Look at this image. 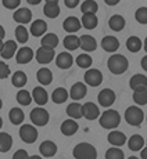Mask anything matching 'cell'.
Returning <instances> with one entry per match:
<instances>
[{"instance_id": "obj_56", "label": "cell", "mask_w": 147, "mask_h": 159, "mask_svg": "<svg viewBox=\"0 0 147 159\" xmlns=\"http://www.w3.org/2000/svg\"><path fill=\"white\" fill-rule=\"evenodd\" d=\"M47 2H54V3H59V0H46V3Z\"/></svg>"}, {"instance_id": "obj_57", "label": "cell", "mask_w": 147, "mask_h": 159, "mask_svg": "<svg viewBox=\"0 0 147 159\" xmlns=\"http://www.w3.org/2000/svg\"><path fill=\"white\" fill-rule=\"evenodd\" d=\"M2 126H3V119L0 118V129H2Z\"/></svg>"}, {"instance_id": "obj_24", "label": "cell", "mask_w": 147, "mask_h": 159, "mask_svg": "<svg viewBox=\"0 0 147 159\" xmlns=\"http://www.w3.org/2000/svg\"><path fill=\"white\" fill-rule=\"evenodd\" d=\"M56 64L60 69H69L74 64V58L69 53H60L56 58Z\"/></svg>"}, {"instance_id": "obj_55", "label": "cell", "mask_w": 147, "mask_h": 159, "mask_svg": "<svg viewBox=\"0 0 147 159\" xmlns=\"http://www.w3.org/2000/svg\"><path fill=\"white\" fill-rule=\"evenodd\" d=\"M2 47H3V39H0V50H2Z\"/></svg>"}, {"instance_id": "obj_6", "label": "cell", "mask_w": 147, "mask_h": 159, "mask_svg": "<svg viewBox=\"0 0 147 159\" xmlns=\"http://www.w3.org/2000/svg\"><path fill=\"white\" fill-rule=\"evenodd\" d=\"M20 137L26 144H33L38 140V130L31 125H22L20 127Z\"/></svg>"}, {"instance_id": "obj_47", "label": "cell", "mask_w": 147, "mask_h": 159, "mask_svg": "<svg viewBox=\"0 0 147 159\" xmlns=\"http://www.w3.org/2000/svg\"><path fill=\"white\" fill-rule=\"evenodd\" d=\"M14 159H29V155L26 154L25 149H18L17 152L13 155Z\"/></svg>"}, {"instance_id": "obj_21", "label": "cell", "mask_w": 147, "mask_h": 159, "mask_svg": "<svg viewBox=\"0 0 147 159\" xmlns=\"http://www.w3.org/2000/svg\"><path fill=\"white\" fill-rule=\"evenodd\" d=\"M17 53V43L13 40H8L6 43H3V47L0 50V56H2L4 60H10L13 58Z\"/></svg>"}, {"instance_id": "obj_48", "label": "cell", "mask_w": 147, "mask_h": 159, "mask_svg": "<svg viewBox=\"0 0 147 159\" xmlns=\"http://www.w3.org/2000/svg\"><path fill=\"white\" fill-rule=\"evenodd\" d=\"M79 2H81V0H64V3H65V6L68 8H75L76 6L79 4Z\"/></svg>"}, {"instance_id": "obj_10", "label": "cell", "mask_w": 147, "mask_h": 159, "mask_svg": "<svg viewBox=\"0 0 147 159\" xmlns=\"http://www.w3.org/2000/svg\"><path fill=\"white\" fill-rule=\"evenodd\" d=\"M99 115L100 109L94 102L89 101L82 105V118H86L88 120H94V119L99 118Z\"/></svg>"}, {"instance_id": "obj_17", "label": "cell", "mask_w": 147, "mask_h": 159, "mask_svg": "<svg viewBox=\"0 0 147 159\" xmlns=\"http://www.w3.org/2000/svg\"><path fill=\"white\" fill-rule=\"evenodd\" d=\"M102 47L107 53H115L119 48V42L115 36H104L102 40Z\"/></svg>"}, {"instance_id": "obj_32", "label": "cell", "mask_w": 147, "mask_h": 159, "mask_svg": "<svg viewBox=\"0 0 147 159\" xmlns=\"http://www.w3.org/2000/svg\"><path fill=\"white\" fill-rule=\"evenodd\" d=\"M8 118H10V122L15 126L21 125L25 119V115H24V111L21 108H11L10 114H8Z\"/></svg>"}, {"instance_id": "obj_51", "label": "cell", "mask_w": 147, "mask_h": 159, "mask_svg": "<svg viewBox=\"0 0 147 159\" xmlns=\"http://www.w3.org/2000/svg\"><path fill=\"white\" fill-rule=\"evenodd\" d=\"M26 2H28L31 6H36V4H39L42 0H26Z\"/></svg>"}, {"instance_id": "obj_34", "label": "cell", "mask_w": 147, "mask_h": 159, "mask_svg": "<svg viewBox=\"0 0 147 159\" xmlns=\"http://www.w3.org/2000/svg\"><path fill=\"white\" fill-rule=\"evenodd\" d=\"M142 46H143V42L140 38H137V36H130V38H128L126 48L130 53H137V51H140L142 50Z\"/></svg>"}, {"instance_id": "obj_42", "label": "cell", "mask_w": 147, "mask_h": 159, "mask_svg": "<svg viewBox=\"0 0 147 159\" xmlns=\"http://www.w3.org/2000/svg\"><path fill=\"white\" fill-rule=\"evenodd\" d=\"M133 101L137 105H146L147 104V90H136L133 91Z\"/></svg>"}, {"instance_id": "obj_9", "label": "cell", "mask_w": 147, "mask_h": 159, "mask_svg": "<svg viewBox=\"0 0 147 159\" xmlns=\"http://www.w3.org/2000/svg\"><path fill=\"white\" fill-rule=\"evenodd\" d=\"M54 48H49V47H43V46H40V47L38 48V51L35 53V57H36V61H38L39 64H46L51 62L54 58Z\"/></svg>"}, {"instance_id": "obj_39", "label": "cell", "mask_w": 147, "mask_h": 159, "mask_svg": "<svg viewBox=\"0 0 147 159\" xmlns=\"http://www.w3.org/2000/svg\"><path fill=\"white\" fill-rule=\"evenodd\" d=\"M97 10H99V4H97L94 0H85L81 6V11L82 14H86V13H93L96 14Z\"/></svg>"}, {"instance_id": "obj_49", "label": "cell", "mask_w": 147, "mask_h": 159, "mask_svg": "<svg viewBox=\"0 0 147 159\" xmlns=\"http://www.w3.org/2000/svg\"><path fill=\"white\" fill-rule=\"evenodd\" d=\"M106 2V4H108V6H117L121 0H104Z\"/></svg>"}, {"instance_id": "obj_35", "label": "cell", "mask_w": 147, "mask_h": 159, "mask_svg": "<svg viewBox=\"0 0 147 159\" xmlns=\"http://www.w3.org/2000/svg\"><path fill=\"white\" fill-rule=\"evenodd\" d=\"M67 115L72 119H81L82 118V105L79 102L74 101L67 107Z\"/></svg>"}, {"instance_id": "obj_33", "label": "cell", "mask_w": 147, "mask_h": 159, "mask_svg": "<svg viewBox=\"0 0 147 159\" xmlns=\"http://www.w3.org/2000/svg\"><path fill=\"white\" fill-rule=\"evenodd\" d=\"M42 46L49 48H56L59 46V36L56 33H45L42 38Z\"/></svg>"}, {"instance_id": "obj_40", "label": "cell", "mask_w": 147, "mask_h": 159, "mask_svg": "<svg viewBox=\"0 0 147 159\" xmlns=\"http://www.w3.org/2000/svg\"><path fill=\"white\" fill-rule=\"evenodd\" d=\"M15 38H17V42H20V43H26V42H28V38H29L28 29L20 24V25L15 28Z\"/></svg>"}, {"instance_id": "obj_50", "label": "cell", "mask_w": 147, "mask_h": 159, "mask_svg": "<svg viewBox=\"0 0 147 159\" xmlns=\"http://www.w3.org/2000/svg\"><path fill=\"white\" fill-rule=\"evenodd\" d=\"M142 66H143V69H145V71H147V56H145L142 58Z\"/></svg>"}, {"instance_id": "obj_45", "label": "cell", "mask_w": 147, "mask_h": 159, "mask_svg": "<svg viewBox=\"0 0 147 159\" xmlns=\"http://www.w3.org/2000/svg\"><path fill=\"white\" fill-rule=\"evenodd\" d=\"M2 4L4 6L7 10H15L20 7L21 0H2Z\"/></svg>"}, {"instance_id": "obj_19", "label": "cell", "mask_w": 147, "mask_h": 159, "mask_svg": "<svg viewBox=\"0 0 147 159\" xmlns=\"http://www.w3.org/2000/svg\"><path fill=\"white\" fill-rule=\"evenodd\" d=\"M63 28L65 32H68V33H75V32H78L79 29L82 28V24H81V20H78L76 17H68L67 20H64V22H63Z\"/></svg>"}, {"instance_id": "obj_8", "label": "cell", "mask_w": 147, "mask_h": 159, "mask_svg": "<svg viewBox=\"0 0 147 159\" xmlns=\"http://www.w3.org/2000/svg\"><path fill=\"white\" fill-rule=\"evenodd\" d=\"M115 98H117V96H115V91L111 90V89H103V90L99 93V96H97L99 104L102 107H104V108H108V107H111L112 104L115 102Z\"/></svg>"}, {"instance_id": "obj_28", "label": "cell", "mask_w": 147, "mask_h": 159, "mask_svg": "<svg viewBox=\"0 0 147 159\" xmlns=\"http://www.w3.org/2000/svg\"><path fill=\"white\" fill-rule=\"evenodd\" d=\"M81 24H82V26L86 29H94L97 26V24H99V18H97V15L93 14V13H86V14H83V17H82Z\"/></svg>"}, {"instance_id": "obj_15", "label": "cell", "mask_w": 147, "mask_h": 159, "mask_svg": "<svg viewBox=\"0 0 147 159\" xmlns=\"http://www.w3.org/2000/svg\"><path fill=\"white\" fill-rule=\"evenodd\" d=\"M39 152L45 158H53L57 154V145L50 140H46L39 145Z\"/></svg>"}, {"instance_id": "obj_3", "label": "cell", "mask_w": 147, "mask_h": 159, "mask_svg": "<svg viewBox=\"0 0 147 159\" xmlns=\"http://www.w3.org/2000/svg\"><path fill=\"white\" fill-rule=\"evenodd\" d=\"M74 158L76 159H96L97 158V151L92 144L89 143H79L75 145L72 151Z\"/></svg>"}, {"instance_id": "obj_11", "label": "cell", "mask_w": 147, "mask_h": 159, "mask_svg": "<svg viewBox=\"0 0 147 159\" xmlns=\"http://www.w3.org/2000/svg\"><path fill=\"white\" fill-rule=\"evenodd\" d=\"M129 86L133 91L136 90H147V76L142 75V73H136L130 78Z\"/></svg>"}, {"instance_id": "obj_5", "label": "cell", "mask_w": 147, "mask_h": 159, "mask_svg": "<svg viewBox=\"0 0 147 159\" xmlns=\"http://www.w3.org/2000/svg\"><path fill=\"white\" fill-rule=\"evenodd\" d=\"M29 116H31V122H32L35 126H46V125L49 123V120H50L49 112L46 111L45 108H40V107L33 108L32 111H31Z\"/></svg>"}, {"instance_id": "obj_25", "label": "cell", "mask_w": 147, "mask_h": 159, "mask_svg": "<svg viewBox=\"0 0 147 159\" xmlns=\"http://www.w3.org/2000/svg\"><path fill=\"white\" fill-rule=\"evenodd\" d=\"M36 79L42 86H49L53 82V73L49 68H40L36 73Z\"/></svg>"}, {"instance_id": "obj_36", "label": "cell", "mask_w": 147, "mask_h": 159, "mask_svg": "<svg viewBox=\"0 0 147 159\" xmlns=\"http://www.w3.org/2000/svg\"><path fill=\"white\" fill-rule=\"evenodd\" d=\"M26 82H28V78H26L25 72H22V71H17L13 75V78H11V83H13V86L18 87V89H22L26 84Z\"/></svg>"}, {"instance_id": "obj_26", "label": "cell", "mask_w": 147, "mask_h": 159, "mask_svg": "<svg viewBox=\"0 0 147 159\" xmlns=\"http://www.w3.org/2000/svg\"><path fill=\"white\" fill-rule=\"evenodd\" d=\"M128 141V147H129V149L130 151H140V149L145 147L146 144V141H145V139H143L140 134H133V136H130V139L129 140H126Z\"/></svg>"}, {"instance_id": "obj_20", "label": "cell", "mask_w": 147, "mask_h": 159, "mask_svg": "<svg viewBox=\"0 0 147 159\" xmlns=\"http://www.w3.org/2000/svg\"><path fill=\"white\" fill-rule=\"evenodd\" d=\"M107 140H108L110 144H112L114 147H122L125 143H126V136H125L122 131L112 130L111 133H108Z\"/></svg>"}, {"instance_id": "obj_53", "label": "cell", "mask_w": 147, "mask_h": 159, "mask_svg": "<svg viewBox=\"0 0 147 159\" xmlns=\"http://www.w3.org/2000/svg\"><path fill=\"white\" fill-rule=\"evenodd\" d=\"M146 152H147V149L143 147V151H142V158H146Z\"/></svg>"}, {"instance_id": "obj_27", "label": "cell", "mask_w": 147, "mask_h": 159, "mask_svg": "<svg viewBox=\"0 0 147 159\" xmlns=\"http://www.w3.org/2000/svg\"><path fill=\"white\" fill-rule=\"evenodd\" d=\"M125 20L122 15L119 14H114L111 18L108 20V26L111 30H114V32H119V30H122L125 28Z\"/></svg>"}, {"instance_id": "obj_41", "label": "cell", "mask_w": 147, "mask_h": 159, "mask_svg": "<svg viewBox=\"0 0 147 159\" xmlns=\"http://www.w3.org/2000/svg\"><path fill=\"white\" fill-rule=\"evenodd\" d=\"M17 101L20 105H24V107H26V105H29L31 101H32V96H31V93L28 90H20L17 93Z\"/></svg>"}, {"instance_id": "obj_4", "label": "cell", "mask_w": 147, "mask_h": 159, "mask_svg": "<svg viewBox=\"0 0 147 159\" xmlns=\"http://www.w3.org/2000/svg\"><path fill=\"white\" fill-rule=\"evenodd\" d=\"M125 119H126L128 125H130V126H140L145 120V114L140 108L132 105L129 108H126V111H125Z\"/></svg>"}, {"instance_id": "obj_52", "label": "cell", "mask_w": 147, "mask_h": 159, "mask_svg": "<svg viewBox=\"0 0 147 159\" xmlns=\"http://www.w3.org/2000/svg\"><path fill=\"white\" fill-rule=\"evenodd\" d=\"M4 36H6V30L2 25H0V39H4Z\"/></svg>"}, {"instance_id": "obj_37", "label": "cell", "mask_w": 147, "mask_h": 159, "mask_svg": "<svg viewBox=\"0 0 147 159\" xmlns=\"http://www.w3.org/2000/svg\"><path fill=\"white\" fill-rule=\"evenodd\" d=\"M63 43H64V47L68 51H74V50H76V48H79V38L71 33V35L64 38Z\"/></svg>"}, {"instance_id": "obj_58", "label": "cell", "mask_w": 147, "mask_h": 159, "mask_svg": "<svg viewBox=\"0 0 147 159\" xmlns=\"http://www.w3.org/2000/svg\"><path fill=\"white\" fill-rule=\"evenodd\" d=\"M2 107H3V101L0 100V109H2Z\"/></svg>"}, {"instance_id": "obj_2", "label": "cell", "mask_w": 147, "mask_h": 159, "mask_svg": "<svg viewBox=\"0 0 147 159\" xmlns=\"http://www.w3.org/2000/svg\"><path fill=\"white\" fill-rule=\"evenodd\" d=\"M107 66H108L110 72L114 75H122L129 66L128 58L122 54H112L107 61Z\"/></svg>"}, {"instance_id": "obj_7", "label": "cell", "mask_w": 147, "mask_h": 159, "mask_svg": "<svg viewBox=\"0 0 147 159\" xmlns=\"http://www.w3.org/2000/svg\"><path fill=\"white\" fill-rule=\"evenodd\" d=\"M85 78V82L89 86H93V87H97L102 84L103 82V73L99 71V69H93V68H88L86 73L83 75Z\"/></svg>"}, {"instance_id": "obj_54", "label": "cell", "mask_w": 147, "mask_h": 159, "mask_svg": "<svg viewBox=\"0 0 147 159\" xmlns=\"http://www.w3.org/2000/svg\"><path fill=\"white\" fill-rule=\"evenodd\" d=\"M40 157H39V155H33V157H31V159H39Z\"/></svg>"}, {"instance_id": "obj_22", "label": "cell", "mask_w": 147, "mask_h": 159, "mask_svg": "<svg viewBox=\"0 0 147 159\" xmlns=\"http://www.w3.org/2000/svg\"><path fill=\"white\" fill-rule=\"evenodd\" d=\"M79 126L78 123H76V120H74V119H67V120H64L63 123H61V133L64 134V136H74V134L78 131Z\"/></svg>"}, {"instance_id": "obj_14", "label": "cell", "mask_w": 147, "mask_h": 159, "mask_svg": "<svg viewBox=\"0 0 147 159\" xmlns=\"http://www.w3.org/2000/svg\"><path fill=\"white\" fill-rule=\"evenodd\" d=\"M86 94H88V87H86V84L82 83V82H76L71 87V91H69V97H71L74 101L82 100Z\"/></svg>"}, {"instance_id": "obj_12", "label": "cell", "mask_w": 147, "mask_h": 159, "mask_svg": "<svg viewBox=\"0 0 147 159\" xmlns=\"http://www.w3.org/2000/svg\"><path fill=\"white\" fill-rule=\"evenodd\" d=\"M13 18L15 22L25 25V24H29L31 20H32V13H31L29 8H17L13 14Z\"/></svg>"}, {"instance_id": "obj_16", "label": "cell", "mask_w": 147, "mask_h": 159, "mask_svg": "<svg viewBox=\"0 0 147 159\" xmlns=\"http://www.w3.org/2000/svg\"><path fill=\"white\" fill-rule=\"evenodd\" d=\"M33 56H35V53L32 51V48L31 47H21L20 50H17V53H15V58H17V62L18 64H28L32 61Z\"/></svg>"}, {"instance_id": "obj_13", "label": "cell", "mask_w": 147, "mask_h": 159, "mask_svg": "<svg viewBox=\"0 0 147 159\" xmlns=\"http://www.w3.org/2000/svg\"><path fill=\"white\" fill-rule=\"evenodd\" d=\"M79 47L83 51H86V53H90V51L96 50L97 42L92 35H82L79 38Z\"/></svg>"}, {"instance_id": "obj_43", "label": "cell", "mask_w": 147, "mask_h": 159, "mask_svg": "<svg viewBox=\"0 0 147 159\" xmlns=\"http://www.w3.org/2000/svg\"><path fill=\"white\" fill-rule=\"evenodd\" d=\"M106 158L107 159H124L125 155H124V152L119 149V147H112V148L107 149Z\"/></svg>"}, {"instance_id": "obj_44", "label": "cell", "mask_w": 147, "mask_h": 159, "mask_svg": "<svg viewBox=\"0 0 147 159\" xmlns=\"http://www.w3.org/2000/svg\"><path fill=\"white\" fill-rule=\"evenodd\" d=\"M135 18H136V21L139 24L146 25V24H147V7L137 8V11L135 13Z\"/></svg>"}, {"instance_id": "obj_23", "label": "cell", "mask_w": 147, "mask_h": 159, "mask_svg": "<svg viewBox=\"0 0 147 159\" xmlns=\"http://www.w3.org/2000/svg\"><path fill=\"white\" fill-rule=\"evenodd\" d=\"M47 30V24L43 20H36L32 22L31 25V35L35 36V38H40L43 36Z\"/></svg>"}, {"instance_id": "obj_29", "label": "cell", "mask_w": 147, "mask_h": 159, "mask_svg": "<svg viewBox=\"0 0 147 159\" xmlns=\"http://www.w3.org/2000/svg\"><path fill=\"white\" fill-rule=\"evenodd\" d=\"M60 6L59 3H54V2H47L43 7V13L47 18H57L60 15Z\"/></svg>"}, {"instance_id": "obj_18", "label": "cell", "mask_w": 147, "mask_h": 159, "mask_svg": "<svg viewBox=\"0 0 147 159\" xmlns=\"http://www.w3.org/2000/svg\"><path fill=\"white\" fill-rule=\"evenodd\" d=\"M32 100L38 104L39 107L46 105L49 101V94L46 91V89L43 87H35L32 90Z\"/></svg>"}, {"instance_id": "obj_1", "label": "cell", "mask_w": 147, "mask_h": 159, "mask_svg": "<svg viewBox=\"0 0 147 159\" xmlns=\"http://www.w3.org/2000/svg\"><path fill=\"white\" fill-rule=\"evenodd\" d=\"M99 123L103 129L107 130H112V129H117L121 123V115H119L118 111L115 109H107L104 111L102 115H99Z\"/></svg>"}, {"instance_id": "obj_31", "label": "cell", "mask_w": 147, "mask_h": 159, "mask_svg": "<svg viewBox=\"0 0 147 159\" xmlns=\"http://www.w3.org/2000/svg\"><path fill=\"white\" fill-rule=\"evenodd\" d=\"M68 97H69L68 91H67L64 87L56 89V90L51 93V100H53L54 104H63V102H65L67 100H68Z\"/></svg>"}, {"instance_id": "obj_38", "label": "cell", "mask_w": 147, "mask_h": 159, "mask_svg": "<svg viewBox=\"0 0 147 159\" xmlns=\"http://www.w3.org/2000/svg\"><path fill=\"white\" fill-rule=\"evenodd\" d=\"M75 62H76V65H78L79 68L88 69V68H90L92 64H93V58L89 56V54H86V53H85V54H79V56L76 57Z\"/></svg>"}, {"instance_id": "obj_30", "label": "cell", "mask_w": 147, "mask_h": 159, "mask_svg": "<svg viewBox=\"0 0 147 159\" xmlns=\"http://www.w3.org/2000/svg\"><path fill=\"white\" fill-rule=\"evenodd\" d=\"M13 147V137L8 133L0 131V152H8Z\"/></svg>"}, {"instance_id": "obj_46", "label": "cell", "mask_w": 147, "mask_h": 159, "mask_svg": "<svg viewBox=\"0 0 147 159\" xmlns=\"http://www.w3.org/2000/svg\"><path fill=\"white\" fill-rule=\"evenodd\" d=\"M8 75H10V66L0 61V79H7Z\"/></svg>"}]
</instances>
